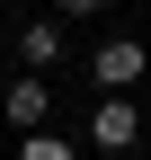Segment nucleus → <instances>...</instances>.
<instances>
[{"label": "nucleus", "instance_id": "nucleus-3", "mask_svg": "<svg viewBox=\"0 0 151 160\" xmlns=\"http://www.w3.org/2000/svg\"><path fill=\"white\" fill-rule=\"evenodd\" d=\"M134 125H142L134 98H107V107L89 116V142H98V151H124V142H134Z\"/></svg>", "mask_w": 151, "mask_h": 160}, {"label": "nucleus", "instance_id": "nucleus-6", "mask_svg": "<svg viewBox=\"0 0 151 160\" xmlns=\"http://www.w3.org/2000/svg\"><path fill=\"white\" fill-rule=\"evenodd\" d=\"M62 9H71V18H89V9H107V0H62Z\"/></svg>", "mask_w": 151, "mask_h": 160}, {"label": "nucleus", "instance_id": "nucleus-2", "mask_svg": "<svg viewBox=\"0 0 151 160\" xmlns=\"http://www.w3.org/2000/svg\"><path fill=\"white\" fill-rule=\"evenodd\" d=\"M0 107H9V125H18V133H45V116H53V98H45V80L27 71V80H9V98H0Z\"/></svg>", "mask_w": 151, "mask_h": 160}, {"label": "nucleus", "instance_id": "nucleus-5", "mask_svg": "<svg viewBox=\"0 0 151 160\" xmlns=\"http://www.w3.org/2000/svg\"><path fill=\"white\" fill-rule=\"evenodd\" d=\"M18 160H71V142H62V133H27V151H18Z\"/></svg>", "mask_w": 151, "mask_h": 160}, {"label": "nucleus", "instance_id": "nucleus-1", "mask_svg": "<svg viewBox=\"0 0 151 160\" xmlns=\"http://www.w3.org/2000/svg\"><path fill=\"white\" fill-rule=\"evenodd\" d=\"M151 71V53L134 45V36H116V45H98V80H107V98H124L134 80Z\"/></svg>", "mask_w": 151, "mask_h": 160}, {"label": "nucleus", "instance_id": "nucleus-4", "mask_svg": "<svg viewBox=\"0 0 151 160\" xmlns=\"http://www.w3.org/2000/svg\"><path fill=\"white\" fill-rule=\"evenodd\" d=\"M18 53H27V71H45L53 53H62V27H53V18H36V27L18 36Z\"/></svg>", "mask_w": 151, "mask_h": 160}]
</instances>
